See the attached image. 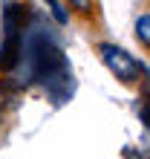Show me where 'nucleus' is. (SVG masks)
Returning a JSON list of instances; mask_svg holds the SVG:
<instances>
[{"label":"nucleus","instance_id":"2","mask_svg":"<svg viewBox=\"0 0 150 159\" xmlns=\"http://www.w3.org/2000/svg\"><path fill=\"white\" fill-rule=\"evenodd\" d=\"M64 9H69L84 26L101 29V20H104V15H101V0H64Z\"/></svg>","mask_w":150,"mask_h":159},{"label":"nucleus","instance_id":"3","mask_svg":"<svg viewBox=\"0 0 150 159\" xmlns=\"http://www.w3.org/2000/svg\"><path fill=\"white\" fill-rule=\"evenodd\" d=\"M136 41L142 43V52L150 49V12H142L136 20Z\"/></svg>","mask_w":150,"mask_h":159},{"label":"nucleus","instance_id":"5","mask_svg":"<svg viewBox=\"0 0 150 159\" xmlns=\"http://www.w3.org/2000/svg\"><path fill=\"white\" fill-rule=\"evenodd\" d=\"M6 121H9V113H6V107H3V104H0V130H3V127H6Z\"/></svg>","mask_w":150,"mask_h":159},{"label":"nucleus","instance_id":"4","mask_svg":"<svg viewBox=\"0 0 150 159\" xmlns=\"http://www.w3.org/2000/svg\"><path fill=\"white\" fill-rule=\"evenodd\" d=\"M46 3H49L52 17H55V20H58L61 26H67V23H69V12L64 9V3H61V0H46Z\"/></svg>","mask_w":150,"mask_h":159},{"label":"nucleus","instance_id":"1","mask_svg":"<svg viewBox=\"0 0 150 159\" xmlns=\"http://www.w3.org/2000/svg\"><path fill=\"white\" fill-rule=\"evenodd\" d=\"M95 55L101 58V64L113 72V78L121 81L124 87H139L147 84V70L142 61H136L127 49H121L118 43L110 41H95Z\"/></svg>","mask_w":150,"mask_h":159}]
</instances>
